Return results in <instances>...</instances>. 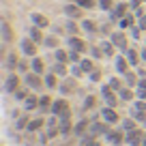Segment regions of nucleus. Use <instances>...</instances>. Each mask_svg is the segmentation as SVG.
Instances as JSON below:
<instances>
[{
	"instance_id": "72a5a7b5",
	"label": "nucleus",
	"mask_w": 146,
	"mask_h": 146,
	"mask_svg": "<svg viewBox=\"0 0 146 146\" xmlns=\"http://www.w3.org/2000/svg\"><path fill=\"white\" fill-rule=\"evenodd\" d=\"M43 47H47L50 52H54V50H58L60 47V39H58V35H45V41H43Z\"/></svg>"
},
{
	"instance_id": "09e8293b",
	"label": "nucleus",
	"mask_w": 146,
	"mask_h": 146,
	"mask_svg": "<svg viewBox=\"0 0 146 146\" xmlns=\"http://www.w3.org/2000/svg\"><path fill=\"white\" fill-rule=\"evenodd\" d=\"M67 50H69V47H67ZM82 58H84V54H80V52H75V50H69V62H71V64H80Z\"/></svg>"
},
{
	"instance_id": "7ed1b4c3",
	"label": "nucleus",
	"mask_w": 146,
	"mask_h": 146,
	"mask_svg": "<svg viewBox=\"0 0 146 146\" xmlns=\"http://www.w3.org/2000/svg\"><path fill=\"white\" fill-rule=\"evenodd\" d=\"M67 47H69V50L80 52V54H84V56H88L90 43H88L84 36H80V35H71V36H67Z\"/></svg>"
},
{
	"instance_id": "aec40b11",
	"label": "nucleus",
	"mask_w": 146,
	"mask_h": 146,
	"mask_svg": "<svg viewBox=\"0 0 146 146\" xmlns=\"http://www.w3.org/2000/svg\"><path fill=\"white\" fill-rule=\"evenodd\" d=\"M114 69H116V73H118V75H125V73H129L131 71V64H129V60H127V56L125 54H118L114 58Z\"/></svg>"
},
{
	"instance_id": "423d86ee",
	"label": "nucleus",
	"mask_w": 146,
	"mask_h": 146,
	"mask_svg": "<svg viewBox=\"0 0 146 146\" xmlns=\"http://www.w3.org/2000/svg\"><path fill=\"white\" fill-rule=\"evenodd\" d=\"M19 52L26 58H35V56H39V43H35L30 36H24L22 41H19Z\"/></svg>"
},
{
	"instance_id": "f8f14e48",
	"label": "nucleus",
	"mask_w": 146,
	"mask_h": 146,
	"mask_svg": "<svg viewBox=\"0 0 146 146\" xmlns=\"http://www.w3.org/2000/svg\"><path fill=\"white\" fill-rule=\"evenodd\" d=\"M60 118V137H69V135H73V127H75V123H73V114L69 112V114H62V116H58Z\"/></svg>"
},
{
	"instance_id": "bf43d9fd",
	"label": "nucleus",
	"mask_w": 146,
	"mask_h": 146,
	"mask_svg": "<svg viewBox=\"0 0 146 146\" xmlns=\"http://www.w3.org/2000/svg\"><path fill=\"white\" fill-rule=\"evenodd\" d=\"M140 127H142V129H146V120H144V123H142V125H140Z\"/></svg>"
},
{
	"instance_id": "9d476101",
	"label": "nucleus",
	"mask_w": 146,
	"mask_h": 146,
	"mask_svg": "<svg viewBox=\"0 0 146 146\" xmlns=\"http://www.w3.org/2000/svg\"><path fill=\"white\" fill-rule=\"evenodd\" d=\"M112 129V125H108L103 118H92V123H90V129H88V133L90 135H95V137H103L105 133Z\"/></svg>"
},
{
	"instance_id": "f704fd0d",
	"label": "nucleus",
	"mask_w": 146,
	"mask_h": 146,
	"mask_svg": "<svg viewBox=\"0 0 146 146\" xmlns=\"http://www.w3.org/2000/svg\"><path fill=\"white\" fill-rule=\"evenodd\" d=\"M123 78H125V86H129V88H137L140 75H137V71H135V69H131L129 73H125Z\"/></svg>"
},
{
	"instance_id": "49530a36",
	"label": "nucleus",
	"mask_w": 146,
	"mask_h": 146,
	"mask_svg": "<svg viewBox=\"0 0 146 146\" xmlns=\"http://www.w3.org/2000/svg\"><path fill=\"white\" fill-rule=\"evenodd\" d=\"M17 73H19V75H26V73H30V58H19Z\"/></svg>"
},
{
	"instance_id": "0eeeda50",
	"label": "nucleus",
	"mask_w": 146,
	"mask_h": 146,
	"mask_svg": "<svg viewBox=\"0 0 146 146\" xmlns=\"http://www.w3.org/2000/svg\"><path fill=\"white\" fill-rule=\"evenodd\" d=\"M0 41H2V45H11V43L15 41L13 26L9 24L7 17H2V22H0Z\"/></svg>"
},
{
	"instance_id": "4be33fe9",
	"label": "nucleus",
	"mask_w": 146,
	"mask_h": 146,
	"mask_svg": "<svg viewBox=\"0 0 146 146\" xmlns=\"http://www.w3.org/2000/svg\"><path fill=\"white\" fill-rule=\"evenodd\" d=\"M22 108H24V112H36L39 110V92H30V95L26 97V101L22 103Z\"/></svg>"
},
{
	"instance_id": "e2e57ef3",
	"label": "nucleus",
	"mask_w": 146,
	"mask_h": 146,
	"mask_svg": "<svg viewBox=\"0 0 146 146\" xmlns=\"http://www.w3.org/2000/svg\"><path fill=\"white\" fill-rule=\"evenodd\" d=\"M142 2H146V0H142Z\"/></svg>"
},
{
	"instance_id": "4c0bfd02",
	"label": "nucleus",
	"mask_w": 146,
	"mask_h": 146,
	"mask_svg": "<svg viewBox=\"0 0 146 146\" xmlns=\"http://www.w3.org/2000/svg\"><path fill=\"white\" fill-rule=\"evenodd\" d=\"M80 67L84 69V73H86V75H90V73L95 71V69L99 67V64H97V60H92V58H88V56H84V58H82V62H80Z\"/></svg>"
},
{
	"instance_id": "c03bdc74",
	"label": "nucleus",
	"mask_w": 146,
	"mask_h": 146,
	"mask_svg": "<svg viewBox=\"0 0 146 146\" xmlns=\"http://www.w3.org/2000/svg\"><path fill=\"white\" fill-rule=\"evenodd\" d=\"M88 54H90V58H92V60H97V62H99L101 58H105V54H103V50H101V45H90Z\"/></svg>"
},
{
	"instance_id": "b1692460",
	"label": "nucleus",
	"mask_w": 146,
	"mask_h": 146,
	"mask_svg": "<svg viewBox=\"0 0 146 146\" xmlns=\"http://www.w3.org/2000/svg\"><path fill=\"white\" fill-rule=\"evenodd\" d=\"M99 45H101V50H103L105 58H116V56H118V54H116V52H118V47L112 43V39H103Z\"/></svg>"
},
{
	"instance_id": "c756f323",
	"label": "nucleus",
	"mask_w": 146,
	"mask_h": 146,
	"mask_svg": "<svg viewBox=\"0 0 146 146\" xmlns=\"http://www.w3.org/2000/svg\"><path fill=\"white\" fill-rule=\"evenodd\" d=\"M30 22L35 24V26H39V28H43V30H45V28H50V19L45 17V15L43 13H30Z\"/></svg>"
},
{
	"instance_id": "a878e982",
	"label": "nucleus",
	"mask_w": 146,
	"mask_h": 146,
	"mask_svg": "<svg viewBox=\"0 0 146 146\" xmlns=\"http://www.w3.org/2000/svg\"><path fill=\"white\" fill-rule=\"evenodd\" d=\"M135 24H137V15L131 11V13H127V15L118 22V28H120V30H131Z\"/></svg>"
},
{
	"instance_id": "dca6fc26",
	"label": "nucleus",
	"mask_w": 146,
	"mask_h": 146,
	"mask_svg": "<svg viewBox=\"0 0 146 146\" xmlns=\"http://www.w3.org/2000/svg\"><path fill=\"white\" fill-rule=\"evenodd\" d=\"M62 11L67 15V19H84V9L80 5H75V2H67Z\"/></svg>"
},
{
	"instance_id": "f3484780",
	"label": "nucleus",
	"mask_w": 146,
	"mask_h": 146,
	"mask_svg": "<svg viewBox=\"0 0 146 146\" xmlns=\"http://www.w3.org/2000/svg\"><path fill=\"white\" fill-rule=\"evenodd\" d=\"M17 64H19V56H17V50H11V52H7V56H5V71H9V73H13V71H17Z\"/></svg>"
},
{
	"instance_id": "13d9d810",
	"label": "nucleus",
	"mask_w": 146,
	"mask_h": 146,
	"mask_svg": "<svg viewBox=\"0 0 146 146\" xmlns=\"http://www.w3.org/2000/svg\"><path fill=\"white\" fill-rule=\"evenodd\" d=\"M142 146H146V129H144V135H142Z\"/></svg>"
},
{
	"instance_id": "4468645a",
	"label": "nucleus",
	"mask_w": 146,
	"mask_h": 146,
	"mask_svg": "<svg viewBox=\"0 0 146 146\" xmlns=\"http://www.w3.org/2000/svg\"><path fill=\"white\" fill-rule=\"evenodd\" d=\"M45 127H47V116H43V114L32 116L30 123H28V127H26V133H39V131H43Z\"/></svg>"
},
{
	"instance_id": "ea45409f",
	"label": "nucleus",
	"mask_w": 146,
	"mask_h": 146,
	"mask_svg": "<svg viewBox=\"0 0 146 146\" xmlns=\"http://www.w3.org/2000/svg\"><path fill=\"white\" fill-rule=\"evenodd\" d=\"M52 56H54V62H67V64H71V62H69V50H64V47L54 50V52H52Z\"/></svg>"
},
{
	"instance_id": "603ef678",
	"label": "nucleus",
	"mask_w": 146,
	"mask_h": 146,
	"mask_svg": "<svg viewBox=\"0 0 146 146\" xmlns=\"http://www.w3.org/2000/svg\"><path fill=\"white\" fill-rule=\"evenodd\" d=\"M133 110H137V112H146V101L135 99V101H133Z\"/></svg>"
},
{
	"instance_id": "37998d69",
	"label": "nucleus",
	"mask_w": 146,
	"mask_h": 146,
	"mask_svg": "<svg viewBox=\"0 0 146 146\" xmlns=\"http://www.w3.org/2000/svg\"><path fill=\"white\" fill-rule=\"evenodd\" d=\"M95 105H97V97L95 95H86V99L82 101V112L86 114V112H90Z\"/></svg>"
},
{
	"instance_id": "3c124183",
	"label": "nucleus",
	"mask_w": 146,
	"mask_h": 146,
	"mask_svg": "<svg viewBox=\"0 0 146 146\" xmlns=\"http://www.w3.org/2000/svg\"><path fill=\"white\" fill-rule=\"evenodd\" d=\"M71 75H73V78H84V75H86V73H84V69L82 67H80V64H71Z\"/></svg>"
},
{
	"instance_id": "5701e85b",
	"label": "nucleus",
	"mask_w": 146,
	"mask_h": 146,
	"mask_svg": "<svg viewBox=\"0 0 146 146\" xmlns=\"http://www.w3.org/2000/svg\"><path fill=\"white\" fill-rule=\"evenodd\" d=\"M125 56H127L129 64H131L133 69H137L142 64V56H140V50H137V47H129V50L125 52Z\"/></svg>"
},
{
	"instance_id": "6e6552de",
	"label": "nucleus",
	"mask_w": 146,
	"mask_h": 146,
	"mask_svg": "<svg viewBox=\"0 0 146 146\" xmlns=\"http://www.w3.org/2000/svg\"><path fill=\"white\" fill-rule=\"evenodd\" d=\"M110 39H112V43H114L116 47H118V52L120 54H125V52L129 50V36H127V32L125 30H114L112 35H110Z\"/></svg>"
},
{
	"instance_id": "412c9836",
	"label": "nucleus",
	"mask_w": 146,
	"mask_h": 146,
	"mask_svg": "<svg viewBox=\"0 0 146 146\" xmlns=\"http://www.w3.org/2000/svg\"><path fill=\"white\" fill-rule=\"evenodd\" d=\"M52 95H39V110H36V114H43V116H50L52 112Z\"/></svg>"
},
{
	"instance_id": "8fccbe9b",
	"label": "nucleus",
	"mask_w": 146,
	"mask_h": 146,
	"mask_svg": "<svg viewBox=\"0 0 146 146\" xmlns=\"http://www.w3.org/2000/svg\"><path fill=\"white\" fill-rule=\"evenodd\" d=\"M114 7H116V0H99V9L105 11V13H110Z\"/></svg>"
},
{
	"instance_id": "79ce46f5",
	"label": "nucleus",
	"mask_w": 146,
	"mask_h": 146,
	"mask_svg": "<svg viewBox=\"0 0 146 146\" xmlns=\"http://www.w3.org/2000/svg\"><path fill=\"white\" fill-rule=\"evenodd\" d=\"M80 146H103L99 142V137H95V135H90V133H86L84 137H80Z\"/></svg>"
},
{
	"instance_id": "e433bc0d",
	"label": "nucleus",
	"mask_w": 146,
	"mask_h": 146,
	"mask_svg": "<svg viewBox=\"0 0 146 146\" xmlns=\"http://www.w3.org/2000/svg\"><path fill=\"white\" fill-rule=\"evenodd\" d=\"M30 92H32V90L26 86V84H24V86H19L17 90L13 92V99H15V103H24V101H26V97L30 95Z\"/></svg>"
},
{
	"instance_id": "6ab92c4d",
	"label": "nucleus",
	"mask_w": 146,
	"mask_h": 146,
	"mask_svg": "<svg viewBox=\"0 0 146 146\" xmlns=\"http://www.w3.org/2000/svg\"><path fill=\"white\" fill-rule=\"evenodd\" d=\"M90 123H92V118L82 116V118L75 123V127H73V135H75V137H84L88 133V129H90Z\"/></svg>"
},
{
	"instance_id": "680f3d73",
	"label": "nucleus",
	"mask_w": 146,
	"mask_h": 146,
	"mask_svg": "<svg viewBox=\"0 0 146 146\" xmlns=\"http://www.w3.org/2000/svg\"><path fill=\"white\" fill-rule=\"evenodd\" d=\"M2 2H7V0H2Z\"/></svg>"
},
{
	"instance_id": "4d7b16f0",
	"label": "nucleus",
	"mask_w": 146,
	"mask_h": 146,
	"mask_svg": "<svg viewBox=\"0 0 146 146\" xmlns=\"http://www.w3.org/2000/svg\"><path fill=\"white\" fill-rule=\"evenodd\" d=\"M140 56H142V64H146V47L140 50Z\"/></svg>"
},
{
	"instance_id": "6e6d98bb",
	"label": "nucleus",
	"mask_w": 146,
	"mask_h": 146,
	"mask_svg": "<svg viewBox=\"0 0 146 146\" xmlns=\"http://www.w3.org/2000/svg\"><path fill=\"white\" fill-rule=\"evenodd\" d=\"M137 28H140V30H146V13L137 19Z\"/></svg>"
},
{
	"instance_id": "bb28decb",
	"label": "nucleus",
	"mask_w": 146,
	"mask_h": 146,
	"mask_svg": "<svg viewBox=\"0 0 146 146\" xmlns=\"http://www.w3.org/2000/svg\"><path fill=\"white\" fill-rule=\"evenodd\" d=\"M43 80H45V88H47V90H58V86H60V78L56 75V73L47 71L45 75H43Z\"/></svg>"
},
{
	"instance_id": "473e14b6",
	"label": "nucleus",
	"mask_w": 146,
	"mask_h": 146,
	"mask_svg": "<svg viewBox=\"0 0 146 146\" xmlns=\"http://www.w3.org/2000/svg\"><path fill=\"white\" fill-rule=\"evenodd\" d=\"M30 112H24L22 116H17V118L13 120V125H15V129L17 131H26V127H28V123H30Z\"/></svg>"
},
{
	"instance_id": "de8ad7c7",
	"label": "nucleus",
	"mask_w": 146,
	"mask_h": 146,
	"mask_svg": "<svg viewBox=\"0 0 146 146\" xmlns=\"http://www.w3.org/2000/svg\"><path fill=\"white\" fill-rule=\"evenodd\" d=\"M86 78H88V82H90V84H99V82H101V78H103V69L97 67L95 71L90 73V75H86Z\"/></svg>"
},
{
	"instance_id": "c9c22d12",
	"label": "nucleus",
	"mask_w": 146,
	"mask_h": 146,
	"mask_svg": "<svg viewBox=\"0 0 146 146\" xmlns=\"http://www.w3.org/2000/svg\"><path fill=\"white\" fill-rule=\"evenodd\" d=\"M80 26H82V30L86 32V35H97V32H99V26H97V22H92V19H80Z\"/></svg>"
},
{
	"instance_id": "052dcab7",
	"label": "nucleus",
	"mask_w": 146,
	"mask_h": 146,
	"mask_svg": "<svg viewBox=\"0 0 146 146\" xmlns=\"http://www.w3.org/2000/svg\"><path fill=\"white\" fill-rule=\"evenodd\" d=\"M144 47H146V39H144Z\"/></svg>"
},
{
	"instance_id": "9b49d317",
	"label": "nucleus",
	"mask_w": 146,
	"mask_h": 146,
	"mask_svg": "<svg viewBox=\"0 0 146 146\" xmlns=\"http://www.w3.org/2000/svg\"><path fill=\"white\" fill-rule=\"evenodd\" d=\"M58 92H60L62 97L78 92V78H73V75H69V78H62V80H60V86H58Z\"/></svg>"
},
{
	"instance_id": "20e7f679",
	"label": "nucleus",
	"mask_w": 146,
	"mask_h": 146,
	"mask_svg": "<svg viewBox=\"0 0 146 146\" xmlns=\"http://www.w3.org/2000/svg\"><path fill=\"white\" fill-rule=\"evenodd\" d=\"M19 86H24V75H19L17 71L9 73L5 78V84H2V90L7 92V95H13L15 90H17Z\"/></svg>"
},
{
	"instance_id": "a211bd4d",
	"label": "nucleus",
	"mask_w": 146,
	"mask_h": 146,
	"mask_svg": "<svg viewBox=\"0 0 146 146\" xmlns=\"http://www.w3.org/2000/svg\"><path fill=\"white\" fill-rule=\"evenodd\" d=\"M142 135H144V129L142 127L133 129V131L125 133V144L127 146H142Z\"/></svg>"
},
{
	"instance_id": "5fc2aeb1",
	"label": "nucleus",
	"mask_w": 146,
	"mask_h": 146,
	"mask_svg": "<svg viewBox=\"0 0 146 146\" xmlns=\"http://www.w3.org/2000/svg\"><path fill=\"white\" fill-rule=\"evenodd\" d=\"M142 5H144V2H142V0H129V7H131V11H133V13H135V11L140 9Z\"/></svg>"
},
{
	"instance_id": "2eb2a0df",
	"label": "nucleus",
	"mask_w": 146,
	"mask_h": 146,
	"mask_svg": "<svg viewBox=\"0 0 146 146\" xmlns=\"http://www.w3.org/2000/svg\"><path fill=\"white\" fill-rule=\"evenodd\" d=\"M127 13H131L129 2H116V7L110 11V19H112V22H120V19H123Z\"/></svg>"
},
{
	"instance_id": "c85d7f7f",
	"label": "nucleus",
	"mask_w": 146,
	"mask_h": 146,
	"mask_svg": "<svg viewBox=\"0 0 146 146\" xmlns=\"http://www.w3.org/2000/svg\"><path fill=\"white\" fill-rule=\"evenodd\" d=\"M30 71L39 73V75H45V60L41 58V56H35V58H30Z\"/></svg>"
},
{
	"instance_id": "864d4df0",
	"label": "nucleus",
	"mask_w": 146,
	"mask_h": 146,
	"mask_svg": "<svg viewBox=\"0 0 146 146\" xmlns=\"http://www.w3.org/2000/svg\"><path fill=\"white\" fill-rule=\"evenodd\" d=\"M131 36H133V39H135V41H140V39H142V30H140V28H137V24H135V26L131 28Z\"/></svg>"
},
{
	"instance_id": "1a4fd4ad",
	"label": "nucleus",
	"mask_w": 146,
	"mask_h": 146,
	"mask_svg": "<svg viewBox=\"0 0 146 146\" xmlns=\"http://www.w3.org/2000/svg\"><path fill=\"white\" fill-rule=\"evenodd\" d=\"M103 140L108 142L110 146H123V144H125V131H123L120 127H112V129L103 135Z\"/></svg>"
},
{
	"instance_id": "f257e3e1",
	"label": "nucleus",
	"mask_w": 146,
	"mask_h": 146,
	"mask_svg": "<svg viewBox=\"0 0 146 146\" xmlns=\"http://www.w3.org/2000/svg\"><path fill=\"white\" fill-rule=\"evenodd\" d=\"M24 84H26L32 92H39V95H41L43 90H47L43 75H39V73H35V71H30V73H26V75H24Z\"/></svg>"
},
{
	"instance_id": "a19ab883",
	"label": "nucleus",
	"mask_w": 146,
	"mask_h": 146,
	"mask_svg": "<svg viewBox=\"0 0 146 146\" xmlns=\"http://www.w3.org/2000/svg\"><path fill=\"white\" fill-rule=\"evenodd\" d=\"M108 84H110V88H112V90L120 92V88L125 86V78H123V75H114V78L108 80Z\"/></svg>"
},
{
	"instance_id": "cd10ccee",
	"label": "nucleus",
	"mask_w": 146,
	"mask_h": 146,
	"mask_svg": "<svg viewBox=\"0 0 146 146\" xmlns=\"http://www.w3.org/2000/svg\"><path fill=\"white\" fill-rule=\"evenodd\" d=\"M28 36H30L35 43H39V45H43V41H45V35H43V28H39V26H35L32 24L30 28H28Z\"/></svg>"
},
{
	"instance_id": "393cba45",
	"label": "nucleus",
	"mask_w": 146,
	"mask_h": 146,
	"mask_svg": "<svg viewBox=\"0 0 146 146\" xmlns=\"http://www.w3.org/2000/svg\"><path fill=\"white\" fill-rule=\"evenodd\" d=\"M50 71L52 73H56L60 80L62 78H69V71H71V64H67V62H54L50 67Z\"/></svg>"
},
{
	"instance_id": "ddd939ff",
	"label": "nucleus",
	"mask_w": 146,
	"mask_h": 146,
	"mask_svg": "<svg viewBox=\"0 0 146 146\" xmlns=\"http://www.w3.org/2000/svg\"><path fill=\"white\" fill-rule=\"evenodd\" d=\"M71 112V103H69L67 97H58V99H54V103H52V112L50 114L54 116H62V114H69Z\"/></svg>"
},
{
	"instance_id": "f03ea898",
	"label": "nucleus",
	"mask_w": 146,
	"mask_h": 146,
	"mask_svg": "<svg viewBox=\"0 0 146 146\" xmlns=\"http://www.w3.org/2000/svg\"><path fill=\"white\" fill-rule=\"evenodd\" d=\"M101 101H103V105H110V108H118V103H123L118 97V92L112 90L110 88V84H101Z\"/></svg>"
},
{
	"instance_id": "2f4dec72",
	"label": "nucleus",
	"mask_w": 146,
	"mask_h": 146,
	"mask_svg": "<svg viewBox=\"0 0 146 146\" xmlns=\"http://www.w3.org/2000/svg\"><path fill=\"white\" fill-rule=\"evenodd\" d=\"M120 129H123L125 133H129V131H133V129H137L140 127V123H137L135 118H133V116H125L123 120H120V125H118Z\"/></svg>"
},
{
	"instance_id": "58836bf2",
	"label": "nucleus",
	"mask_w": 146,
	"mask_h": 146,
	"mask_svg": "<svg viewBox=\"0 0 146 146\" xmlns=\"http://www.w3.org/2000/svg\"><path fill=\"white\" fill-rule=\"evenodd\" d=\"M64 30H67V36L80 35V32H82V26L78 24V19H67V24H64Z\"/></svg>"
},
{
	"instance_id": "0e129e2a",
	"label": "nucleus",
	"mask_w": 146,
	"mask_h": 146,
	"mask_svg": "<svg viewBox=\"0 0 146 146\" xmlns=\"http://www.w3.org/2000/svg\"><path fill=\"white\" fill-rule=\"evenodd\" d=\"M108 146H110V144H108Z\"/></svg>"
},
{
	"instance_id": "39448f33",
	"label": "nucleus",
	"mask_w": 146,
	"mask_h": 146,
	"mask_svg": "<svg viewBox=\"0 0 146 146\" xmlns=\"http://www.w3.org/2000/svg\"><path fill=\"white\" fill-rule=\"evenodd\" d=\"M99 116H101L108 125H112V127L120 125V120H123V118H120V114H118V110H116V108H110V105H101Z\"/></svg>"
},
{
	"instance_id": "a18cd8bd",
	"label": "nucleus",
	"mask_w": 146,
	"mask_h": 146,
	"mask_svg": "<svg viewBox=\"0 0 146 146\" xmlns=\"http://www.w3.org/2000/svg\"><path fill=\"white\" fill-rule=\"evenodd\" d=\"M75 5H80L84 11H90V9H95V7H99V0H73Z\"/></svg>"
},
{
	"instance_id": "7c9ffc66",
	"label": "nucleus",
	"mask_w": 146,
	"mask_h": 146,
	"mask_svg": "<svg viewBox=\"0 0 146 146\" xmlns=\"http://www.w3.org/2000/svg\"><path fill=\"white\" fill-rule=\"evenodd\" d=\"M118 97H120L123 103H133V101H135V88L123 86V88H120V92H118Z\"/></svg>"
}]
</instances>
